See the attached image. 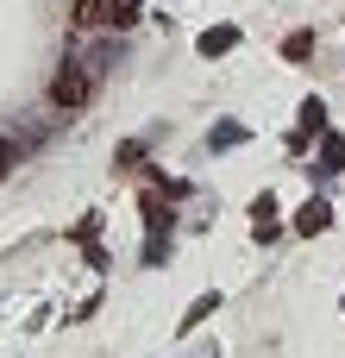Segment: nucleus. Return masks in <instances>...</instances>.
<instances>
[{"label":"nucleus","mask_w":345,"mask_h":358,"mask_svg":"<svg viewBox=\"0 0 345 358\" xmlns=\"http://www.w3.org/2000/svg\"><path fill=\"white\" fill-rule=\"evenodd\" d=\"M233 44H239V25H207V31L195 38V50H201V57H226Z\"/></svg>","instance_id":"20e7f679"},{"label":"nucleus","mask_w":345,"mask_h":358,"mask_svg":"<svg viewBox=\"0 0 345 358\" xmlns=\"http://www.w3.org/2000/svg\"><path fill=\"white\" fill-rule=\"evenodd\" d=\"M245 138H251L245 120H214V126H207V151H233V145H245Z\"/></svg>","instance_id":"7ed1b4c3"},{"label":"nucleus","mask_w":345,"mask_h":358,"mask_svg":"<svg viewBox=\"0 0 345 358\" xmlns=\"http://www.w3.org/2000/svg\"><path fill=\"white\" fill-rule=\"evenodd\" d=\"M145 264H163L170 258V233H145V252H138Z\"/></svg>","instance_id":"9d476101"},{"label":"nucleus","mask_w":345,"mask_h":358,"mask_svg":"<svg viewBox=\"0 0 345 358\" xmlns=\"http://www.w3.org/2000/svg\"><path fill=\"white\" fill-rule=\"evenodd\" d=\"M283 57H289V63H308V57H314V31H289Z\"/></svg>","instance_id":"0eeeda50"},{"label":"nucleus","mask_w":345,"mask_h":358,"mask_svg":"<svg viewBox=\"0 0 345 358\" xmlns=\"http://www.w3.org/2000/svg\"><path fill=\"white\" fill-rule=\"evenodd\" d=\"M195 358H220V346H195Z\"/></svg>","instance_id":"2eb2a0df"},{"label":"nucleus","mask_w":345,"mask_h":358,"mask_svg":"<svg viewBox=\"0 0 345 358\" xmlns=\"http://www.w3.org/2000/svg\"><path fill=\"white\" fill-rule=\"evenodd\" d=\"M302 132H327V101H302Z\"/></svg>","instance_id":"1a4fd4ad"},{"label":"nucleus","mask_w":345,"mask_h":358,"mask_svg":"<svg viewBox=\"0 0 345 358\" xmlns=\"http://www.w3.org/2000/svg\"><path fill=\"white\" fill-rule=\"evenodd\" d=\"M327 227H333V201H321V195H314V201H302L295 233H302V239H314V233H327Z\"/></svg>","instance_id":"f03ea898"},{"label":"nucleus","mask_w":345,"mask_h":358,"mask_svg":"<svg viewBox=\"0 0 345 358\" xmlns=\"http://www.w3.org/2000/svg\"><path fill=\"white\" fill-rule=\"evenodd\" d=\"M13 157H19V145H13V138H0V182H6V170H13Z\"/></svg>","instance_id":"4468645a"},{"label":"nucleus","mask_w":345,"mask_h":358,"mask_svg":"<svg viewBox=\"0 0 345 358\" xmlns=\"http://www.w3.org/2000/svg\"><path fill=\"white\" fill-rule=\"evenodd\" d=\"M339 308H345V302H339Z\"/></svg>","instance_id":"dca6fc26"},{"label":"nucleus","mask_w":345,"mask_h":358,"mask_svg":"<svg viewBox=\"0 0 345 358\" xmlns=\"http://www.w3.org/2000/svg\"><path fill=\"white\" fill-rule=\"evenodd\" d=\"M251 227H258V239L277 233V195H258V201H251Z\"/></svg>","instance_id":"423d86ee"},{"label":"nucleus","mask_w":345,"mask_h":358,"mask_svg":"<svg viewBox=\"0 0 345 358\" xmlns=\"http://www.w3.org/2000/svg\"><path fill=\"white\" fill-rule=\"evenodd\" d=\"M132 19H138V0H107V25H119V31H126Z\"/></svg>","instance_id":"f8f14e48"},{"label":"nucleus","mask_w":345,"mask_h":358,"mask_svg":"<svg viewBox=\"0 0 345 358\" xmlns=\"http://www.w3.org/2000/svg\"><path fill=\"white\" fill-rule=\"evenodd\" d=\"M75 25H107V0H75Z\"/></svg>","instance_id":"9b49d317"},{"label":"nucleus","mask_w":345,"mask_h":358,"mask_svg":"<svg viewBox=\"0 0 345 358\" xmlns=\"http://www.w3.org/2000/svg\"><path fill=\"white\" fill-rule=\"evenodd\" d=\"M138 164H145V145L126 138V145H119V170H138Z\"/></svg>","instance_id":"ddd939ff"},{"label":"nucleus","mask_w":345,"mask_h":358,"mask_svg":"<svg viewBox=\"0 0 345 358\" xmlns=\"http://www.w3.org/2000/svg\"><path fill=\"white\" fill-rule=\"evenodd\" d=\"M214 308H220V296H214V289H207V296H195V302H189V315H182V327H201Z\"/></svg>","instance_id":"6e6552de"},{"label":"nucleus","mask_w":345,"mask_h":358,"mask_svg":"<svg viewBox=\"0 0 345 358\" xmlns=\"http://www.w3.org/2000/svg\"><path fill=\"white\" fill-rule=\"evenodd\" d=\"M107 63H113V38L69 50V57L57 63V76H50V101H57V107H88V94H94V82L107 76Z\"/></svg>","instance_id":"f257e3e1"},{"label":"nucleus","mask_w":345,"mask_h":358,"mask_svg":"<svg viewBox=\"0 0 345 358\" xmlns=\"http://www.w3.org/2000/svg\"><path fill=\"white\" fill-rule=\"evenodd\" d=\"M333 170H345V138L339 132H321V176H333Z\"/></svg>","instance_id":"39448f33"}]
</instances>
